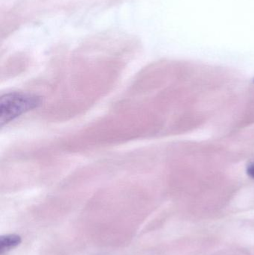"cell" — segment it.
<instances>
[{
    "mask_svg": "<svg viewBox=\"0 0 254 255\" xmlns=\"http://www.w3.org/2000/svg\"><path fill=\"white\" fill-rule=\"evenodd\" d=\"M247 174L251 178L254 179V163L249 165L247 167Z\"/></svg>",
    "mask_w": 254,
    "mask_h": 255,
    "instance_id": "obj_3",
    "label": "cell"
},
{
    "mask_svg": "<svg viewBox=\"0 0 254 255\" xmlns=\"http://www.w3.org/2000/svg\"></svg>",
    "mask_w": 254,
    "mask_h": 255,
    "instance_id": "obj_4",
    "label": "cell"
},
{
    "mask_svg": "<svg viewBox=\"0 0 254 255\" xmlns=\"http://www.w3.org/2000/svg\"><path fill=\"white\" fill-rule=\"evenodd\" d=\"M21 243L20 237L16 235H5L0 238V251L1 254L4 252L17 247Z\"/></svg>",
    "mask_w": 254,
    "mask_h": 255,
    "instance_id": "obj_2",
    "label": "cell"
},
{
    "mask_svg": "<svg viewBox=\"0 0 254 255\" xmlns=\"http://www.w3.org/2000/svg\"><path fill=\"white\" fill-rule=\"evenodd\" d=\"M41 104V99L33 94L10 93L0 100V124L1 127L13 121L21 115Z\"/></svg>",
    "mask_w": 254,
    "mask_h": 255,
    "instance_id": "obj_1",
    "label": "cell"
}]
</instances>
